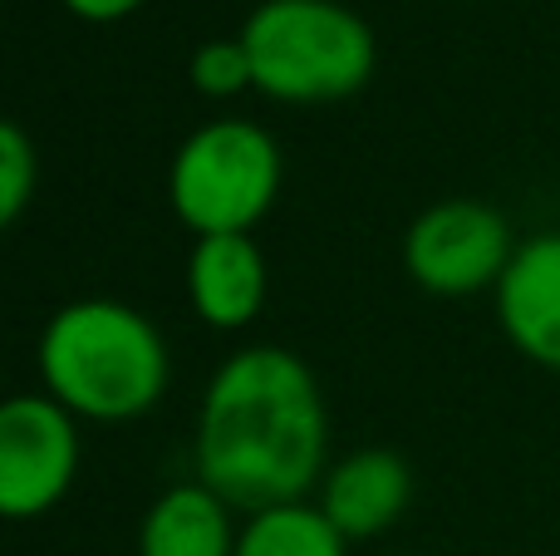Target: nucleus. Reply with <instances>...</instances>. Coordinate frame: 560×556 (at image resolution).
Wrapping results in <instances>:
<instances>
[{
  "mask_svg": "<svg viewBox=\"0 0 560 556\" xmlns=\"http://www.w3.org/2000/svg\"><path fill=\"white\" fill-rule=\"evenodd\" d=\"M232 502L202 478L173 483L158 493L138 528V556H236L242 528L232 522Z\"/></svg>",
  "mask_w": 560,
  "mask_h": 556,
  "instance_id": "10",
  "label": "nucleus"
},
{
  "mask_svg": "<svg viewBox=\"0 0 560 556\" xmlns=\"http://www.w3.org/2000/svg\"><path fill=\"white\" fill-rule=\"evenodd\" d=\"M187 79H192V89L207 99H236V94H246V89H256L252 55H246L242 35L197 45L192 59H187Z\"/></svg>",
  "mask_w": 560,
  "mask_h": 556,
  "instance_id": "13",
  "label": "nucleus"
},
{
  "mask_svg": "<svg viewBox=\"0 0 560 556\" xmlns=\"http://www.w3.org/2000/svg\"><path fill=\"white\" fill-rule=\"evenodd\" d=\"M138 5H143V0H65L69 15L89 20V25H114V20L133 15Z\"/></svg>",
  "mask_w": 560,
  "mask_h": 556,
  "instance_id": "14",
  "label": "nucleus"
},
{
  "mask_svg": "<svg viewBox=\"0 0 560 556\" xmlns=\"http://www.w3.org/2000/svg\"><path fill=\"white\" fill-rule=\"evenodd\" d=\"M39 187V148L15 118L0 124V227H15Z\"/></svg>",
  "mask_w": 560,
  "mask_h": 556,
  "instance_id": "12",
  "label": "nucleus"
},
{
  "mask_svg": "<svg viewBox=\"0 0 560 556\" xmlns=\"http://www.w3.org/2000/svg\"><path fill=\"white\" fill-rule=\"evenodd\" d=\"M492 296L506 340L532 364L560 374V232L526 236Z\"/></svg>",
  "mask_w": 560,
  "mask_h": 556,
  "instance_id": "7",
  "label": "nucleus"
},
{
  "mask_svg": "<svg viewBox=\"0 0 560 556\" xmlns=\"http://www.w3.org/2000/svg\"><path fill=\"white\" fill-rule=\"evenodd\" d=\"M349 542L329 528L315 502H285V508L252 512L236 537V556H345Z\"/></svg>",
  "mask_w": 560,
  "mask_h": 556,
  "instance_id": "11",
  "label": "nucleus"
},
{
  "mask_svg": "<svg viewBox=\"0 0 560 556\" xmlns=\"http://www.w3.org/2000/svg\"><path fill=\"white\" fill-rule=\"evenodd\" d=\"M329 419L319 384L295 350L252 345L212 374L197 409V478L236 512L305 502L325 483Z\"/></svg>",
  "mask_w": 560,
  "mask_h": 556,
  "instance_id": "1",
  "label": "nucleus"
},
{
  "mask_svg": "<svg viewBox=\"0 0 560 556\" xmlns=\"http://www.w3.org/2000/svg\"><path fill=\"white\" fill-rule=\"evenodd\" d=\"M79 478L74 414L49 394H10L0 404V512L35 522L69 498Z\"/></svg>",
  "mask_w": 560,
  "mask_h": 556,
  "instance_id": "6",
  "label": "nucleus"
},
{
  "mask_svg": "<svg viewBox=\"0 0 560 556\" xmlns=\"http://www.w3.org/2000/svg\"><path fill=\"white\" fill-rule=\"evenodd\" d=\"M408 498H413L408 463L394 449H359L325 473L315 508L345 542H369L404 518Z\"/></svg>",
  "mask_w": 560,
  "mask_h": 556,
  "instance_id": "8",
  "label": "nucleus"
},
{
  "mask_svg": "<svg viewBox=\"0 0 560 556\" xmlns=\"http://www.w3.org/2000/svg\"><path fill=\"white\" fill-rule=\"evenodd\" d=\"M266 291H271V271H266V256L252 242V232L197 236L192 256H187V296L212 331L252 325L266 305Z\"/></svg>",
  "mask_w": 560,
  "mask_h": 556,
  "instance_id": "9",
  "label": "nucleus"
},
{
  "mask_svg": "<svg viewBox=\"0 0 560 556\" xmlns=\"http://www.w3.org/2000/svg\"><path fill=\"white\" fill-rule=\"evenodd\" d=\"M167 197L192 236L252 232L280 197V143L246 118L192 128L167 167Z\"/></svg>",
  "mask_w": 560,
  "mask_h": 556,
  "instance_id": "4",
  "label": "nucleus"
},
{
  "mask_svg": "<svg viewBox=\"0 0 560 556\" xmlns=\"http://www.w3.org/2000/svg\"><path fill=\"white\" fill-rule=\"evenodd\" d=\"M256 94L276 104H335L374 79L378 45L339 0H261L242 25Z\"/></svg>",
  "mask_w": 560,
  "mask_h": 556,
  "instance_id": "3",
  "label": "nucleus"
},
{
  "mask_svg": "<svg viewBox=\"0 0 560 556\" xmlns=\"http://www.w3.org/2000/svg\"><path fill=\"white\" fill-rule=\"evenodd\" d=\"M512 222L477 197H447L413 217L404 236V266L428 296L497 291L516 256Z\"/></svg>",
  "mask_w": 560,
  "mask_h": 556,
  "instance_id": "5",
  "label": "nucleus"
},
{
  "mask_svg": "<svg viewBox=\"0 0 560 556\" xmlns=\"http://www.w3.org/2000/svg\"><path fill=\"white\" fill-rule=\"evenodd\" d=\"M39 374L49 399L74 419L128 424L167 394V345L143 311L84 296L49 315L39 335Z\"/></svg>",
  "mask_w": 560,
  "mask_h": 556,
  "instance_id": "2",
  "label": "nucleus"
}]
</instances>
